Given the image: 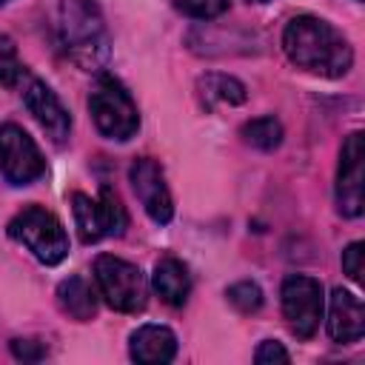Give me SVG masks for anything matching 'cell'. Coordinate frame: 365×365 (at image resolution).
Here are the masks:
<instances>
[{"label":"cell","instance_id":"1","mask_svg":"<svg viewBox=\"0 0 365 365\" xmlns=\"http://www.w3.org/2000/svg\"><path fill=\"white\" fill-rule=\"evenodd\" d=\"M282 51L294 66L322 77H342L354 63L348 40L331 23L311 14L288 20L282 31Z\"/></svg>","mask_w":365,"mask_h":365},{"label":"cell","instance_id":"2","mask_svg":"<svg viewBox=\"0 0 365 365\" xmlns=\"http://www.w3.org/2000/svg\"><path fill=\"white\" fill-rule=\"evenodd\" d=\"M60 40L83 68H97L108 57L106 20L97 0H60Z\"/></svg>","mask_w":365,"mask_h":365},{"label":"cell","instance_id":"3","mask_svg":"<svg viewBox=\"0 0 365 365\" xmlns=\"http://www.w3.org/2000/svg\"><path fill=\"white\" fill-rule=\"evenodd\" d=\"M9 237L26 245L43 265H57L68 254V234L63 222L43 205L20 208L9 222Z\"/></svg>","mask_w":365,"mask_h":365},{"label":"cell","instance_id":"4","mask_svg":"<svg viewBox=\"0 0 365 365\" xmlns=\"http://www.w3.org/2000/svg\"><path fill=\"white\" fill-rule=\"evenodd\" d=\"M88 111L91 120L97 125V131L108 140L125 143L137 134L140 128V111L137 103L131 100V94L125 91V86L108 74H103L88 97Z\"/></svg>","mask_w":365,"mask_h":365},{"label":"cell","instance_id":"5","mask_svg":"<svg viewBox=\"0 0 365 365\" xmlns=\"http://www.w3.org/2000/svg\"><path fill=\"white\" fill-rule=\"evenodd\" d=\"M94 282L100 297L123 314H137L148 302V282L134 262H125L114 254H100L94 259Z\"/></svg>","mask_w":365,"mask_h":365},{"label":"cell","instance_id":"6","mask_svg":"<svg viewBox=\"0 0 365 365\" xmlns=\"http://www.w3.org/2000/svg\"><path fill=\"white\" fill-rule=\"evenodd\" d=\"M71 211H74V222H77L83 242H100L106 237H120L128 225V214H125L120 197L108 185L100 188L97 200H91L83 191H74Z\"/></svg>","mask_w":365,"mask_h":365},{"label":"cell","instance_id":"7","mask_svg":"<svg viewBox=\"0 0 365 365\" xmlns=\"http://www.w3.org/2000/svg\"><path fill=\"white\" fill-rule=\"evenodd\" d=\"M282 317L288 319V328L299 339H311L322 322L325 311V297H322V282L305 274H291L282 282Z\"/></svg>","mask_w":365,"mask_h":365},{"label":"cell","instance_id":"8","mask_svg":"<svg viewBox=\"0 0 365 365\" xmlns=\"http://www.w3.org/2000/svg\"><path fill=\"white\" fill-rule=\"evenodd\" d=\"M0 171L11 185H31L46 174V160L37 143L14 123L0 125Z\"/></svg>","mask_w":365,"mask_h":365},{"label":"cell","instance_id":"9","mask_svg":"<svg viewBox=\"0 0 365 365\" xmlns=\"http://www.w3.org/2000/svg\"><path fill=\"white\" fill-rule=\"evenodd\" d=\"M128 180H131V188H134L140 205L145 208V214H148L157 225L171 222V217H174V202H171V191H168V185H165L163 168H160L151 157H140V160L131 163Z\"/></svg>","mask_w":365,"mask_h":365},{"label":"cell","instance_id":"10","mask_svg":"<svg viewBox=\"0 0 365 365\" xmlns=\"http://www.w3.org/2000/svg\"><path fill=\"white\" fill-rule=\"evenodd\" d=\"M362 134L354 131L345 137L336 165V208L342 217L362 214Z\"/></svg>","mask_w":365,"mask_h":365},{"label":"cell","instance_id":"11","mask_svg":"<svg viewBox=\"0 0 365 365\" xmlns=\"http://www.w3.org/2000/svg\"><path fill=\"white\" fill-rule=\"evenodd\" d=\"M23 103L31 111V117L37 120V125L46 131V137L57 145H63L71 134V117L66 111V106L60 103V97L43 83V80H29L23 88Z\"/></svg>","mask_w":365,"mask_h":365},{"label":"cell","instance_id":"12","mask_svg":"<svg viewBox=\"0 0 365 365\" xmlns=\"http://www.w3.org/2000/svg\"><path fill=\"white\" fill-rule=\"evenodd\" d=\"M328 334L334 342H359L365 334V308L362 299L351 291L334 288L331 305H328Z\"/></svg>","mask_w":365,"mask_h":365},{"label":"cell","instance_id":"13","mask_svg":"<svg viewBox=\"0 0 365 365\" xmlns=\"http://www.w3.org/2000/svg\"><path fill=\"white\" fill-rule=\"evenodd\" d=\"M128 354H131L134 362H143V365L171 362L174 354H177V336L165 325H143L131 334Z\"/></svg>","mask_w":365,"mask_h":365},{"label":"cell","instance_id":"14","mask_svg":"<svg viewBox=\"0 0 365 365\" xmlns=\"http://www.w3.org/2000/svg\"><path fill=\"white\" fill-rule=\"evenodd\" d=\"M151 285L157 291V297L165 302V305H182L188 299V291H191V277H188V268L177 259V257H163L157 259L154 265V274H151Z\"/></svg>","mask_w":365,"mask_h":365},{"label":"cell","instance_id":"15","mask_svg":"<svg viewBox=\"0 0 365 365\" xmlns=\"http://www.w3.org/2000/svg\"><path fill=\"white\" fill-rule=\"evenodd\" d=\"M57 305L77 322H88L97 314V294L83 277H68L57 285Z\"/></svg>","mask_w":365,"mask_h":365},{"label":"cell","instance_id":"16","mask_svg":"<svg viewBox=\"0 0 365 365\" xmlns=\"http://www.w3.org/2000/svg\"><path fill=\"white\" fill-rule=\"evenodd\" d=\"M197 88H200V97H202L205 108H214L217 103H222V106H240L248 97L245 86L237 77H228V74H205V77H200Z\"/></svg>","mask_w":365,"mask_h":365},{"label":"cell","instance_id":"17","mask_svg":"<svg viewBox=\"0 0 365 365\" xmlns=\"http://www.w3.org/2000/svg\"><path fill=\"white\" fill-rule=\"evenodd\" d=\"M240 137L259 148V151H274L279 143H282V125L277 117H257V120H248L242 128H240Z\"/></svg>","mask_w":365,"mask_h":365},{"label":"cell","instance_id":"18","mask_svg":"<svg viewBox=\"0 0 365 365\" xmlns=\"http://www.w3.org/2000/svg\"><path fill=\"white\" fill-rule=\"evenodd\" d=\"M23 74H26V68L17 57L14 40L0 31V86H17Z\"/></svg>","mask_w":365,"mask_h":365},{"label":"cell","instance_id":"19","mask_svg":"<svg viewBox=\"0 0 365 365\" xmlns=\"http://www.w3.org/2000/svg\"><path fill=\"white\" fill-rule=\"evenodd\" d=\"M225 297H228V302H231L240 314H254V311H259V305H262V288H259L257 282H251V279L234 282V285L225 291Z\"/></svg>","mask_w":365,"mask_h":365},{"label":"cell","instance_id":"20","mask_svg":"<svg viewBox=\"0 0 365 365\" xmlns=\"http://www.w3.org/2000/svg\"><path fill=\"white\" fill-rule=\"evenodd\" d=\"M182 14L197 20H211L228 9V0H171Z\"/></svg>","mask_w":365,"mask_h":365},{"label":"cell","instance_id":"21","mask_svg":"<svg viewBox=\"0 0 365 365\" xmlns=\"http://www.w3.org/2000/svg\"><path fill=\"white\" fill-rule=\"evenodd\" d=\"M362 257H365L362 242H351V245L342 251V271H345V274H348L354 282H362V271H365Z\"/></svg>","mask_w":365,"mask_h":365},{"label":"cell","instance_id":"22","mask_svg":"<svg viewBox=\"0 0 365 365\" xmlns=\"http://www.w3.org/2000/svg\"><path fill=\"white\" fill-rule=\"evenodd\" d=\"M291 359V354L282 348V342H277V339H265V342H259V348H257V354H254V362L257 365H268V362H288Z\"/></svg>","mask_w":365,"mask_h":365},{"label":"cell","instance_id":"23","mask_svg":"<svg viewBox=\"0 0 365 365\" xmlns=\"http://www.w3.org/2000/svg\"><path fill=\"white\" fill-rule=\"evenodd\" d=\"M11 354L17 359H26V362H37L46 356V348L34 339H11Z\"/></svg>","mask_w":365,"mask_h":365},{"label":"cell","instance_id":"24","mask_svg":"<svg viewBox=\"0 0 365 365\" xmlns=\"http://www.w3.org/2000/svg\"><path fill=\"white\" fill-rule=\"evenodd\" d=\"M248 3H268V0H248Z\"/></svg>","mask_w":365,"mask_h":365},{"label":"cell","instance_id":"25","mask_svg":"<svg viewBox=\"0 0 365 365\" xmlns=\"http://www.w3.org/2000/svg\"><path fill=\"white\" fill-rule=\"evenodd\" d=\"M0 3H6V0H0Z\"/></svg>","mask_w":365,"mask_h":365}]
</instances>
